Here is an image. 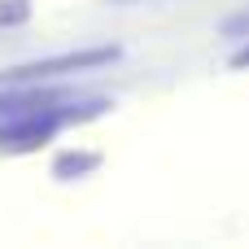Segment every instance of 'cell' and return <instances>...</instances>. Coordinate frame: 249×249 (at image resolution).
I'll return each instance as SVG.
<instances>
[{
	"mask_svg": "<svg viewBox=\"0 0 249 249\" xmlns=\"http://www.w3.org/2000/svg\"><path fill=\"white\" fill-rule=\"evenodd\" d=\"M70 118L74 114L57 109V101H48V105H22V109L9 114V123H0V149L4 153H31V149L48 144Z\"/></svg>",
	"mask_w": 249,
	"mask_h": 249,
	"instance_id": "cell-1",
	"label": "cell"
},
{
	"mask_svg": "<svg viewBox=\"0 0 249 249\" xmlns=\"http://www.w3.org/2000/svg\"><path fill=\"white\" fill-rule=\"evenodd\" d=\"M114 57H118V48H70V53H57V57H35L26 66H13L4 74V83L31 88V83H48V79H66V74H83V70L109 66Z\"/></svg>",
	"mask_w": 249,
	"mask_h": 249,
	"instance_id": "cell-2",
	"label": "cell"
},
{
	"mask_svg": "<svg viewBox=\"0 0 249 249\" xmlns=\"http://www.w3.org/2000/svg\"><path fill=\"white\" fill-rule=\"evenodd\" d=\"M223 31H228L232 39H245V35H249V9H245V13H236V18H228Z\"/></svg>",
	"mask_w": 249,
	"mask_h": 249,
	"instance_id": "cell-3",
	"label": "cell"
},
{
	"mask_svg": "<svg viewBox=\"0 0 249 249\" xmlns=\"http://www.w3.org/2000/svg\"><path fill=\"white\" fill-rule=\"evenodd\" d=\"M26 13H31V9H26V0H13V9H4V0H0V22H13V18L22 22Z\"/></svg>",
	"mask_w": 249,
	"mask_h": 249,
	"instance_id": "cell-4",
	"label": "cell"
},
{
	"mask_svg": "<svg viewBox=\"0 0 249 249\" xmlns=\"http://www.w3.org/2000/svg\"><path fill=\"white\" fill-rule=\"evenodd\" d=\"M232 66H236V70H245V66H249V35H245V44L232 53Z\"/></svg>",
	"mask_w": 249,
	"mask_h": 249,
	"instance_id": "cell-5",
	"label": "cell"
}]
</instances>
